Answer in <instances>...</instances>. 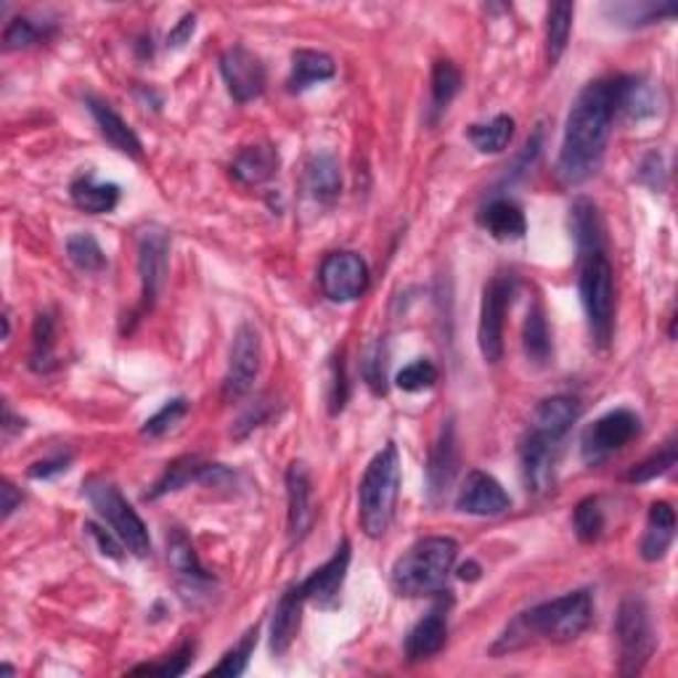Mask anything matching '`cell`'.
<instances>
[{
	"label": "cell",
	"instance_id": "cell-35",
	"mask_svg": "<svg viewBox=\"0 0 678 678\" xmlns=\"http://www.w3.org/2000/svg\"><path fill=\"white\" fill-rule=\"evenodd\" d=\"M525 352H528L530 361L536 363H547L551 356V331L547 324V316H543L541 305H533V308L528 310V321H525Z\"/></svg>",
	"mask_w": 678,
	"mask_h": 678
},
{
	"label": "cell",
	"instance_id": "cell-30",
	"mask_svg": "<svg viewBox=\"0 0 678 678\" xmlns=\"http://www.w3.org/2000/svg\"><path fill=\"white\" fill-rule=\"evenodd\" d=\"M70 194L72 202L83 212H88V215H106V212H112L119 204V186L98 183L91 172L72 181Z\"/></svg>",
	"mask_w": 678,
	"mask_h": 678
},
{
	"label": "cell",
	"instance_id": "cell-2",
	"mask_svg": "<svg viewBox=\"0 0 678 678\" xmlns=\"http://www.w3.org/2000/svg\"><path fill=\"white\" fill-rule=\"evenodd\" d=\"M591 617H594V602H591L589 591H570L560 600L536 604V607L517 615L507 631L498 636L494 655L517 653L538 639L557 644L573 642L591 626Z\"/></svg>",
	"mask_w": 678,
	"mask_h": 678
},
{
	"label": "cell",
	"instance_id": "cell-33",
	"mask_svg": "<svg viewBox=\"0 0 678 678\" xmlns=\"http://www.w3.org/2000/svg\"><path fill=\"white\" fill-rule=\"evenodd\" d=\"M469 141L475 144L477 151L483 155H498L509 146L511 138H515V119L509 115H498L485 125H472L467 130Z\"/></svg>",
	"mask_w": 678,
	"mask_h": 678
},
{
	"label": "cell",
	"instance_id": "cell-47",
	"mask_svg": "<svg viewBox=\"0 0 678 678\" xmlns=\"http://www.w3.org/2000/svg\"><path fill=\"white\" fill-rule=\"evenodd\" d=\"M186 414H189V401H186V398H176V401L165 403L162 409H159L157 414L144 424L141 432L149 437H162V435H168V432L176 427V424L181 422Z\"/></svg>",
	"mask_w": 678,
	"mask_h": 678
},
{
	"label": "cell",
	"instance_id": "cell-1",
	"mask_svg": "<svg viewBox=\"0 0 678 678\" xmlns=\"http://www.w3.org/2000/svg\"><path fill=\"white\" fill-rule=\"evenodd\" d=\"M617 91H621V77H604L578 93L564 125L560 162H557V176L564 186L586 183L602 168L617 115Z\"/></svg>",
	"mask_w": 678,
	"mask_h": 678
},
{
	"label": "cell",
	"instance_id": "cell-41",
	"mask_svg": "<svg viewBox=\"0 0 678 678\" xmlns=\"http://www.w3.org/2000/svg\"><path fill=\"white\" fill-rule=\"evenodd\" d=\"M575 533L583 543H594L604 533V509L600 498H583L575 509Z\"/></svg>",
	"mask_w": 678,
	"mask_h": 678
},
{
	"label": "cell",
	"instance_id": "cell-39",
	"mask_svg": "<svg viewBox=\"0 0 678 678\" xmlns=\"http://www.w3.org/2000/svg\"><path fill=\"white\" fill-rule=\"evenodd\" d=\"M607 13H613V19H617L621 24H628V27H642V24H653V22H660L663 17L670 19L676 13V3H663V6H655V3H647V6H610Z\"/></svg>",
	"mask_w": 678,
	"mask_h": 678
},
{
	"label": "cell",
	"instance_id": "cell-11",
	"mask_svg": "<svg viewBox=\"0 0 678 678\" xmlns=\"http://www.w3.org/2000/svg\"><path fill=\"white\" fill-rule=\"evenodd\" d=\"M261 335L252 324H242L234 335V345H231V361L229 374L223 382V398L225 401H239L252 390L255 384L257 371H261Z\"/></svg>",
	"mask_w": 678,
	"mask_h": 678
},
{
	"label": "cell",
	"instance_id": "cell-17",
	"mask_svg": "<svg viewBox=\"0 0 678 678\" xmlns=\"http://www.w3.org/2000/svg\"><path fill=\"white\" fill-rule=\"evenodd\" d=\"M520 464L522 480L528 485L530 494H543V490H549L551 483H554L557 443L530 430V435L522 441Z\"/></svg>",
	"mask_w": 678,
	"mask_h": 678
},
{
	"label": "cell",
	"instance_id": "cell-15",
	"mask_svg": "<svg viewBox=\"0 0 678 678\" xmlns=\"http://www.w3.org/2000/svg\"><path fill=\"white\" fill-rule=\"evenodd\" d=\"M350 568V541H342L335 551L329 562H324L321 568L314 570L305 581L300 583L305 600L314 602L321 610H335L339 604V591L345 586V578H348Z\"/></svg>",
	"mask_w": 678,
	"mask_h": 678
},
{
	"label": "cell",
	"instance_id": "cell-13",
	"mask_svg": "<svg viewBox=\"0 0 678 678\" xmlns=\"http://www.w3.org/2000/svg\"><path fill=\"white\" fill-rule=\"evenodd\" d=\"M170 239L162 229H146L138 236V274H141V308H151L168 282Z\"/></svg>",
	"mask_w": 678,
	"mask_h": 678
},
{
	"label": "cell",
	"instance_id": "cell-54",
	"mask_svg": "<svg viewBox=\"0 0 678 678\" xmlns=\"http://www.w3.org/2000/svg\"><path fill=\"white\" fill-rule=\"evenodd\" d=\"M0 674H3V676H11V674H13V668H11V666H3V668H0Z\"/></svg>",
	"mask_w": 678,
	"mask_h": 678
},
{
	"label": "cell",
	"instance_id": "cell-36",
	"mask_svg": "<svg viewBox=\"0 0 678 678\" xmlns=\"http://www.w3.org/2000/svg\"><path fill=\"white\" fill-rule=\"evenodd\" d=\"M53 35V24L49 22H32V19L27 17H17L11 19L9 27H6L3 32V45L6 51H17V49H30V45L43 43V40H49Z\"/></svg>",
	"mask_w": 678,
	"mask_h": 678
},
{
	"label": "cell",
	"instance_id": "cell-42",
	"mask_svg": "<svg viewBox=\"0 0 678 678\" xmlns=\"http://www.w3.org/2000/svg\"><path fill=\"white\" fill-rule=\"evenodd\" d=\"M53 337H56V327L49 314H40L35 321V331H32V369L49 371L53 361Z\"/></svg>",
	"mask_w": 678,
	"mask_h": 678
},
{
	"label": "cell",
	"instance_id": "cell-16",
	"mask_svg": "<svg viewBox=\"0 0 678 678\" xmlns=\"http://www.w3.org/2000/svg\"><path fill=\"white\" fill-rule=\"evenodd\" d=\"M231 475L229 469H223L221 464H208L202 462V458L197 456H181L176 458V462L168 464V469H165V475L159 477L155 488L146 494V498H159V496H168L176 494V490L186 488V485L191 483H202V485H223L229 483Z\"/></svg>",
	"mask_w": 678,
	"mask_h": 678
},
{
	"label": "cell",
	"instance_id": "cell-19",
	"mask_svg": "<svg viewBox=\"0 0 678 678\" xmlns=\"http://www.w3.org/2000/svg\"><path fill=\"white\" fill-rule=\"evenodd\" d=\"M445 642H448V607H445V602H437L430 610V615H424L411 628L409 639H405V657L411 663L430 660V657L441 653Z\"/></svg>",
	"mask_w": 678,
	"mask_h": 678
},
{
	"label": "cell",
	"instance_id": "cell-4",
	"mask_svg": "<svg viewBox=\"0 0 678 678\" xmlns=\"http://www.w3.org/2000/svg\"><path fill=\"white\" fill-rule=\"evenodd\" d=\"M401 496V456L398 445L388 443L363 472L358 485V520L369 538H382L395 517Z\"/></svg>",
	"mask_w": 678,
	"mask_h": 678
},
{
	"label": "cell",
	"instance_id": "cell-27",
	"mask_svg": "<svg viewBox=\"0 0 678 678\" xmlns=\"http://www.w3.org/2000/svg\"><path fill=\"white\" fill-rule=\"evenodd\" d=\"M168 560L170 568L176 570V575L181 578L186 586L197 589V586H210L212 583V575L202 568L194 547H191L189 536H186L181 528H172V533L168 536Z\"/></svg>",
	"mask_w": 678,
	"mask_h": 678
},
{
	"label": "cell",
	"instance_id": "cell-9",
	"mask_svg": "<svg viewBox=\"0 0 678 678\" xmlns=\"http://www.w3.org/2000/svg\"><path fill=\"white\" fill-rule=\"evenodd\" d=\"M511 297H515V276L507 274L490 278L483 292L477 339H480V352L488 363H498L504 356V318H507Z\"/></svg>",
	"mask_w": 678,
	"mask_h": 678
},
{
	"label": "cell",
	"instance_id": "cell-50",
	"mask_svg": "<svg viewBox=\"0 0 678 678\" xmlns=\"http://www.w3.org/2000/svg\"><path fill=\"white\" fill-rule=\"evenodd\" d=\"M72 456L70 454H59L53 458H45V462H38L30 467V477H35V480H49L53 475H62V472L70 469Z\"/></svg>",
	"mask_w": 678,
	"mask_h": 678
},
{
	"label": "cell",
	"instance_id": "cell-26",
	"mask_svg": "<svg viewBox=\"0 0 678 678\" xmlns=\"http://www.w3.org/2000/svg\"><path fill=\"white\" fill-rule=\"evenodd\" d=\"M480 225L498 242H517L528 231L522 210L511 199H494L480 212Z\"/></svg>",
	"mask_w": 678,
	"mask_h": 678
},
{
	"label": "cell",
	"instance_id": "cell-22",
	"mask_svg": "<svg viewBox=\"0 0 678 678\" xmlns=\"http://www.w3.org/2000/svg\"><path fill=\"white\" fill-rule=\"evenodd\" d=\"M578 416H581V405H578L575 398L554 395L538 403L530 430L538 432V435L549 437V441L560 443L570 432V427L578 422Z\"/></svg>",
	"mask_w": 678,
	"mask_h": 678
},
{
	"label": "cell",
	"instance_id": "cell-52",
	"mask_svg": "<svg viewBox=\"0 0 678 678\" xmlns=\"http://www.w3.org/2000/svg\"><path fill=\"white\" fill-rule=\"evenodd\" d=\"M19 504H22V496L13 490L11 483H3V517H11L13 509H17Z\"/></svg>",
	"mask_w": 678,
	"mask_h": 678
},
{
	"label": "cell",
	"instance_id": "cell-20",
	"mask_svg": "<svg viewBox=\"0 0 678 678\" xmlns=\"http://www.w3.org/2000/svg\"><path fill=\"white\" fill-rule=\"evenodd\" d=\"M305 602L308 600H305L300 583H292L282 594V600H278L274 610V623H271V653L274 655L287 653L292 642L300 634Z\"/></svg>",
	"mask_w": 678,
	"mask_h": 678
},
{
	"label": "cell",
	"instance_id": "cell-14",
	"mask_svg": "<svg viewBox=\"0 0 678 678\" xmlns=\"http://www.w3.org/2000/svg\"><path fill=\"white\" fill-rule=\"evenodd\" d=\"M511 507V498L507 490L501 488V483L496 477H490L488 472H469L467 480H464L462 490L456 496V509L464 515L475 517H498Z\"/></svg>",
	"mask_w": 678,
	"mask_h": 678
},
{
	"label": "cell",
	"instance_id": "cell-5",
	"mask_svg": "<svg viewBox=\"0 0 678 678\" xmlns=\"http://www.w3.org/2000/svg\"><path fill=\"white\" fill-rule=\"evenodd\" d=\"M578 261H581L578 289H581V303L583 314H586L591 339H594V345H600V348H607L615 331L613 265L607 261V250L578 257Z\"/></svg>",
	"mask_w": 678,
	"mask_h": 678
},
{
	"label": "cell",
	"instance_id": "cell-48",
	"mask_svg": "<svg viewBox=\"0 0 678 678\" xmlns=\"http://www.w3.org/2000/svg\"><path fill=\"white\" fill-rule=\"evenodd\" d=\"M331 382H329V411L331 414H339L348 403L350 388H348V374H345V361L342 356L331 358Z\"/></svg>",
	"mask_w": 678,
	"mask_h": 678
},
{
	"label": "cell",
	"instance_id": "cell-37",
	"mask_svg": "<svg viewBox=\"0 0 678 678\" xmlns=\"http://www.w3.org/2000/svg\"><path fill=\"white\" fill-rule=\"evenodd\" d=\"M66 255H70V261L75 263L80 271H88V274H98V271L106 268V255L102 244L91 234H75L66 239Z\"/></svg>",
	"mask_w": 678,
	"mask_h": 678
},
{
	"label": "cell",
	"instance_id": "cell-53",
	"mask_svg": "<svg viewBox=\"0 0 678 678\" xmlns=\"http://www.w3.org/2000/svg\"><path fill=\"white\" fill-rule=\"evenodd\" d=\"M462 578H464V581H475V578H477V564H475V562L464 564V568H462Z\"/></svg>",
	"mask_w": 678,
	"mask_h": 678
},
{
	"label": "cell",
	"instance_id": "cell-3",
	"mask_svg": "<svg viewBox=\"0 0 678 678\" xmlns=\"http://www.w3.org/2000/svg\"><path fill=\"white\" fill-rule=\"evenodd\" d=\"M458 557V543L454 538L432 536L411 547L392 564L390 583L401 596H435L443 594Z\"/></svg>",
	"mask_w": 678,
	"mask_h": 678
},
{
	"label": "cell",
	"instance_id": "cell-49",
	"mask_svg": "<svg viewBox=\"0 0 678 678\" xmlns=\"http://www.w3.org/2000/svg\"><path fill=\"white\" fill-rule=\"evenodd\" d=\"M85 533H88L93 541L98 543V549H102L104 557H109V560H123L125 543L119 541L115 533L109 536V533H106V530H102V528H98V525H93V522L85 525Z\"/></svg>",
	"mask_w": 678,
	"mask_h": 678
},
{
	"label": "cell",
	"instance_id": "cell-29",
	"mask_svg": "<svg viewBox=\"0 0 678 678\" xmlns=\"http://www.w3.org/2000/svg\"><path fill=\"white\" fill-rule=\"evenodd\" d=\"M276 170H278V155L274 151V146L268 144L244 146V149L236 155L234 165H231L234 178L244 186L265 183L268 178L276 176Z\"/></svg>",
	"mask_w": 678,
	"mask_h": 678
},
{
	"label": "cell",
	"instance_id": "cell-10",
	"mask_svg": "<svg viewBox=\"0 0 678 678\" xmlns=\"http://www.w3.org/2000/svg\"><path fill=\"white\" fill-rule=\"evenodd\" d=\"M318 284L331 303H352L369 289V265L356 252H331L318 271Z\"/></svg>",
	"mask_w": 678,
	"mask_h": 678
},
{
	"label": "cell",
	"instance_id": "cell-8",
	"mask_svg": "<svg viewBox=\"0 0 678 678\" xmlns=\"http://www.w3.org/2000/svg\"><path fill=\"white\" fill-rule=\"evenodd\" d=\"M639 430L642 422L634 411L628 409L610 411V414L596 419V422L583 432L581 441L583 458H586V464L607 462V458L617 454V451L626 448V445L639 435Z\"/></svg>",
	"mask_w": 678,
	"mask_h": 678
},
{
	"label": "cell",
	"instance_id": "cell-31",
	"mask_svg": "<svg viewBox=\"0 0 678 678\" xmlns=\"http://www.w3.org/2000/svg\"><path fill=\"white\" fill-rule=\"evenodd\" d=\"M617 112H623L628 119H647L657 115V91L653 83L639 77H621V91H617Z\"/></svg>",
	"mask_w": 678,
	"mask_h": 678
},
{
	"label": "cell",
	"instance_id": "cell-12",
	"mask_svg": "<svg viewBox=\"0 0 678 678\" xmlns=\"http://www.w3.org/2000/svg\"><path fill=\"white\" fill-rule=\"evenodd\" d=\"M221 75L225 88H229L231 98L239 104L255 102V98L263 96L265 83H268V75H265V64L255 56L250 49L244 45H234L221 56Z\"/></svg>",
	"mask_w": 678,
	"mask_h": 678
},
{
	"label": "cell",
	"instance_id": "cell-43",
	"mask_svg": "<svg viewBox=\"0 0 678 678\" xmlns=\"http://www.w3.org/2000/svg\"><path fill=\"white\" fill-rule=\"evenodd\" d=\"M363 379L374 395H384V392H388V345H384L382 339L366 350Z\"/></svg>",
	"mask_w": 678,
	"mask_h": 678
},
{
	"label": "cell",
	"instance_id": "cell-34",
	"mask_svg": "<svg viewBox=\"0 0 678 678\" xmlns=\"http://www.w3.org/2000/svg\"><path fill=\"white\" fill-rule=\"evenodd\" d=\"M573 17H575L573 3H554L549 9V17H547V56H549L551 66L560 62L564 49H568L570 32H573Z\"/></svg>",
	"mask_w": 678,
	"mask_h": 678
},
{
	"label": "cell",
	"instance_id": "cell-25",
	"mask_svg": "<svg viewBox=\"0 0 678 678\" xmlns=\"http://www.w3.org/2000/svg\"><path fill=\"white\" fill-rule=\"evenodd\" d=\"M570 229H573L578 257L604 252V225L600 210H596L591 199H578L573 208H570Z\"/></svg>",
	"mask_w": 678,
	"mask_h": 678
},
{
	"label": "cell",
	"instance_id": "cell-21",
	"mask_svg": "<svg viewBox=\"0 0 678 678\" xmlns=\"http://www.w3.org/2000/svg\"><path fill=\"white\" fill-rule=\"evenodd\" d=\"M287 498H289V538L303 541L314 525V490L305 464L295 462L287 469Z\"/></svg>",
	"mask_w": 678,
	"mask_h": 678
},
{
	"label": "cell",
	"instance_id": "cell-46",
	"mask_svg": "<svg viewBox=\"0 0 678 678\" xmlns=\"http://www.w3.org/2000/svg\"><path fill=\"white\" fill-rule=\"evenodd\" d=\"M435 382H437V369H435V363L427 361V358H419V361L409 363L405 369L398 371V377H395V384L403 392L430 390Z\"/></svg>",
	"mask_w": 678,
	"mask_h": 678
},
{
	"label": "cell",
	"instance_id": "cell-7",
	"mask_svg": "<svg viewBox=\"0 0 678 678\" xmlns=\"http://www.w3.org/2000/svg\"><path fill=\"white\" fill-rule=\"evenodd\" d=\"M615 639L621 653V674L639 676L655 655V628L649 617L647 602L639 596H628L621 602L615 617Z\"/></svg>",
	"mask_w": 678,
	"mask_h": 678
},
{
	"label": "cell",
	"instance_id": "cell-40",
	"mask_svg": "<svg viewBox=\"0 0 678 678\" xmlns=\"http://www.w3.org/2000/svg\"><path fill=\"white\" fill-rule=\"evenodd\" d=\"M676 458H678L676 441H668L666 448L657 451V454H653L649 458H644L642 464H636V467L626 475V480L628 483H649V480H655V477H663L666 472L676 467Z\"/></svg>",
	"mask_w": 678,
	"mask_h": 678
},
{
	"label": "cell",
	"instance_id": "cell-23",
	"mask_svg": "<svg viewBox=\"0 0 678 678\" xmlns=\"http://www.w3.org/2000/svg\"><path fill=\"white\" fill-rule=\"evenodd\" d=\"M676 538V511L670 504L657 501L649 507L647 517V530H644L642 538V557L647 562H660L663 557L668 554L670 543Z\"/></svg>",
	"mask_w": 678,
	"mask_h": 678
},
{
	"label": "cell",
	"instance_id": "cell-45",
	"mask_svg": "<svg viewBox=\"0 0 678 678\" xmlns=\"http://www.w3.org/2000/svg\"><path fill=\"white\" fill-rule=\"evenodd\" d=\"M191 660H194V644H183L178 653H172L168 660L162 663H146V666H138L133 668L130 674L136 676H165V678H176V676H183L186 670H189Z\"/></svg>",
	"mask_w": 678,
	"mask_h": 678
},
{
	"label": "cell",
	"instance_id": "cell-24",
	"mask_svg": "<svg viewBox=\"0 0 678 678\" xmlns=\"http://www.w3.org/2000/svg\"><path fill=\"white\" fill-rule=\"evenodd\" d=\"M88 109L93 119L98 123V130H102V136L115 146L117 151H123V155H128L133 159H144V146L138 141V136L133 133V128L128 123H125L123 117L117 115L115 109H112L109 104L98 102V98L88 96Z\"/></svg>",
	"mask_w": 678,
	"mask_h": 678
},
{
	"label": "cell",
	"instance_id": "cell-18",
	"mask_svg": "<svg viewBox=\"0 0 678 678\" xmlns=\"http://www.w3.org/2000/svg\"><path fill=\"white\" fill-rule=\"evenodd\" d=\"M458 472V441H456V427L454 422H445L441 435H437L435 445L430 451L427 462V494L432 501L445 496V490L451 488Z\"/></svg>",
	"mask_w": 678,
	"mask_h": 678
},
{
	"label": "cell",
	"instance_id": "cell-32",
	"mask_svg": "<svg viewBox=\"0 0 678 678\" xmlns=\"http://www.w3.org/2000/svg\"><path fill=\"white\" fill-rule=\"evenodd\" d=\"M308 191L318 202L329 204L335 202L342 191V172H339V162L335 155L321 151L308 162Z\"/></svg>",
	"mask_w": 678,
	"mask_h": 678
},
{
	"label": "cell",
	"instance_id": "cell-38",
	"mask_svg": "<svg viewBox=\"0 0 678 678\" xmlns=\"http://www.w3.org/2000/svg\"><path fill=\"white\" fill-rule=\"evenodd\" d=\"M458 91H462V72L451 62H437L432 70V109H448Z\"/></svg>",
	"mask_w": 678,
	"mask_h": 678
},
{
	"label": "cell",
	"instance_id": "cell-44",
	"mask_svg": "<svg viewBox=\"0 0 678 678\" xmlns=\"http://www.w3.org/2000/svg\"><path fill=\"white\" fill-rule=\"evenodd\" d=\"M255 644H257V626L250 628L247 634L242 636V642H239L234 649H229V653L223 655V660L218 663V666L212 668L210 674H215V676H242L244 670H247L250 655H252V649H255Z\"/></svg>",
	"mask_w": 678,
	"mask_h": 678
},
{
	"label": "cell",
	"instance_id": "cell-28",
	"mask_svg": "<svg viewBox=\"0 0 678 678\" xmlns=\"http://www.w3.org/2000/svg\"><path fill=\"white\" fill-rule=\"evenodd\" d=\"M337 66L331 56L321 51H295L292 53V75L287 80L289 93H305L324 80L335 77Z\"/></svg>",
	"mask_w": 678,
	"mask_h": 678
},
{
	"label": "cell",
	"instance_id": "cell-51",
	"mask_svg": "<svg viewBox=\"0 0 678 678\" xmlns=\"http://www.w3.org/2000/svg\"><path fill=\"white\" fill-rule=\"evenodd\" d=\"M191 32H194V13H189V17H183V19H181V24H178L176 30L170 32L168 43H170V45H176V49H178V45H183L186 40L191 38Z\"/></svg>",
	"mask_w": 678,
	"mask_h": 678
},
{
	"label": "cell",
	"instance_id": "cell-6",
	"mask_svg": "<svg viewBox=\"0 0 678 678\" xmlns=\"http://www.w3.org/2000/svg\"><path fill=\"white\" fill-rule=\"evenodd\" d=\"M83 494L88 496L91 507L98 511V517L109 525V530L115 533L119 541L125 543V549L136 557H149L151 551V538L149 530L141 517L136 515V509L125 501V496L119 494L115 483L104 480V477H91L83 485Z\"/></svg>",
	"mask_w": 678,
	"mask_h": 678
}]
</instances>
